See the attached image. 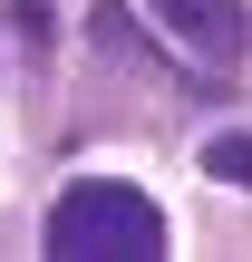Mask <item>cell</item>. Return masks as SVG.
Returning <instances> with one entry per match:
<instances>
[{"mask_svg":"<svg viewBox=\"0 0 252 262\" xmlns=\"http://www.w3.org/2000/svg\"><path fill=\"white\" fill-rule=\"evenodd\" d=\"M155 253H165V214L126 175H78L49 204V262H155Z\"/></svg>","mask_w":252,"mask_h":262,"instance_id":"obj_1","label":"cell"},{"mask_svg":"<svg viewBox=\"0 0 252 262\" xmlns=\"http://www.w3.org/2000/svg\"><path fill=\"white\" fill-rule=\"evenodd\" d=\"M155 19H165L175 49L204 58V68H243L252 58V10L243 0H155Z\"/></svg>","mask_w":252,"mask_h":262,"instance_id":"obj_2","label":"cell"},{"mask_svg":"<svg viewBox=\"0 0 252 262\" xmlns=\"http://www.w3.org/2000/svg\"><path fill=\"white\" fill-rule=\"evenodd\" d=\"M204 175L252 194V126H233V136H214V146H204Z\"/></svg>","mask_w":252,"mask_h":262,"instance_id":"obj_3","label":"cell"}]
</instances>
